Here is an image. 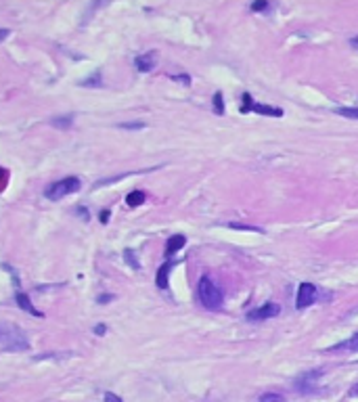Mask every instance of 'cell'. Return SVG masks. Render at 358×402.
Returning <instances> with one entry per match:
<instances>
[{
  "instance_id": "cell-3",
  "label": "cell",
  "mask_w": 358,
  "mask_h": 402,
  "mask_svg": "<svg viewBox=\"0 0 358 402\" xmlns=\"http://www.w3.org/2000/svg\"><path fill=\"white\" fill-rule=\"evenodd\" d=\"M76 191H80V178L70 176V178H63V180L53 182V184H50V187L44 191V195H46L50 201H57V199H63V197H67V195L76 193Z\"/></svg>"
},
{
  "instance_id": "cell-4",
  "label": "cell",
  "mask_w": 358,
  "mask_h": 402,
  "mask_svg": "<svg viewBox=\"0 0 358 402\" xmlns=\"http://www.w3.org/2000/svg\"><path fill=\"white\" fill-rule=\"evenodd\" d=\"M243 101H245V105L241 107V111H255V113H262V115H275V117H281L283 115V111L279 107H268V105L253 103L249 99V95H243Z\"/></svg>"
},
{
  "instance_id": "cell-17",
  "label": "cell",
  "mask_w": 358,
  "mask_h": 402,
  "mask_svg": "<svg viewBox=\"0 0 358 402\" xmlns=\"http://www.w3.org/2000/svg\"><path fill=\"white\" fill-rule=\"evenodd\" d=\"M214 109H216V113H220V115H222V113H224V103H222V92H216V95H214Z\"/></svg>"
},
{
  "instance_id": "cell-12",
  "label": "cell",
  "mask_w": 358,
  "mask_h": 402,
  "mask_svg": "<svg viewBox=\"0 0 358 402\" xmlns=\"http://www.w3.org/2000/svg\"><path fill=\"white\" fill-rule=\"evenodd\" d=\"M335 350H350V352H358V333L352 337V339H348V342H344V344H339Z\"/></svg>"
},
{
  "instance_id": "cell-11",
  "label": "cell",
  "mask_w": 358,
  "mask_h": 402,
  "mask_svg": "<svg viewBox=\"0 0 358 402\" xmlns=\"http://www.w3.org/2000/svg\"><path fill=\"white\" fill-rule=\"evenodd\" d=\"M145 193L143 191H132V193L126 197V203L130 205V207H136V205H141V203H145Z\"/></svg>"
},
{
  "instance_id": "cell-2",
  "label": "cell",
  "mask_w": 358,
  "mask_h": 402,
  "mask_svg": "<svg viewBox=\"0 0 358 402\" xmlns=\"http://www.w3.org/2000/svg\"><path fill=\"white\" fill-rule=\"evenodd\" d=\"M197 293H199V302L208 310H220V308H222V302H224L222 289H220L210 276H201L199 279Z\"/></svg>"
},
{
  "instance_id": "cell-1",
  "label": "cell",
  "mask_w": 358,
  "mask_h": 402,
  "mask_svg": "<svg viewBox=\"0 0 358 402\" xmlns=\"http://www.w3.org/2000/svg\"><path fill=\"white\" fill-rule=\"evenodd\" d=\"M0 348L3 352H23L29 348V344L25 333L17 325L3 323L0 325Z\"/></svg>"
},
{
  "instance_id": "cell-13",
  "label": "cell",
  "mask_w": 358,
  "mask_h": 402,
  "mask_svg": "<svg viewBox=\"0 0 358 402\" xmlns=\"http://www.w3.org/2000/svg\"><path fill=\"white\" fill-rule=\"evenodd\" d=\"M124 260H126V264H128V266H132V268H136V270L141 268V262H139V258L134 256V252H132V250H124Z\"/></svg>"
},
{
  "instance_id": "cell-10",
  "label": "cell",
  "mask_w": 358,
  "mask_h": 402,
  "mask_svg": "<svg viewBox=\"0 0 358 402\" xmlns=\"http://www.w3.org/2000/svg\"><path fill=\"white\" fill-rule=\"evenodd\" d=\"M170 270H172V264H164L159 270H157V276H155V283L159 289H166L168 287V281H170Z\"/></svg>"
},
{
  "instance_id": "cell-23",
  "label": "cell",
  "mask_w": 358,
  "mask_h": 402,
  "mask_svg": "<svg viewBox=\"0 0 358 402\" xmlns=\"http://www.w3.org/2000/svg\"><path fill=\"white\" fill-rule=\"evenodd\" d=\"M124 128H136V130H139V128H143V124H141V121H139V124H124Z\"/></svg>"
},
{
  "instance_id": "cell-19",
  "label": "cell",
  "mask_w": 358,
  "mask_h": 402,
  "mask_svg": "<svg viewBox=\"0 0 358 402\" xmlns=\"http://www.w3.org/2000/svg\"><path fill=\"white\" fill-rule=\"evenodd\" d=\"M268 7V3H266V0H262V3H253L251 5V11H264Z\"/></svg>"
},
{
  "instance_id": "cell-25",
  "label": "cell",
  "mask_w": 358,
  "mask_h": 402,
  "mask_svg": "<svg viewBox=\"0 0 358 402\" xmlns=\"http://www.w3.org/2000/svg\"><path fill=\"white\" fill-rule=\"evenodd\" d=\"M350 46H352V48H354V50H358V36H356V38H352V40H350Z\"/></svg>"
},
{
  "instance_id": "cell-18",
  "label": "cell",
  "mask_w": 358,
  "mask_h": 402,
  "mask_svg": "<svg viewBox=\"0 0 358 402\" xmlns=\"http://www.w3.org/2000/svg\"><path fill=\"white\" fill-rule=\"evenodd\" d=\"M229 226H231V229H241V231H255V233H262L260 229H255V226H245V224H235V222H231Z\"/></svg>"
},
{
  "instance_id": "cell-16",
  "label": "cell",
  "mask_w": 358,
  "mask_h": 402,
  "mask_svg": "<svg viewBox=\"0 0 358 402\" xmlns=\"http://www.w3.org/2000/svg\"><path fill=\"white\" fill-rule=\"evenodd\" d=\"M337 113H339V115H344V117L358 119V107H342V109H337Z\"/></svg>"
},
{
  "instance_id": "cell-6",
  "label": "cell",
  "mask_w": 358,
  "mask_h": 402,
  "mask_svg": "<svg viewBox=\"0 0 358 402\" xmlns=\"http://www.w3.org/2000/svg\"><path fill=\"white\" fill-rule=\"evenodd\" d=\"M279 312H281V308H279L277 304H264V306H260L258 310H251V312L247 314V319H249V321H266V319L277 317Z\"/></svg>"
},
{
  "instance_id": "cell-8",
  "label": "cell",
  "mask_w": 358,
  "mask_h": 402,
  "mask_svg": "<svg viewBox=\"0 0 358 402\" xmlns=\"http://www.w3.org/2000/svg\"><path fill=\"white\" fill-rule=\"evenodd\" d=\"M184 243H186L184 235H172L168 239V243H166V256H174L178 250L184 248Z\"/></svg>"
},
{
  "instance_id": "cell-7",
  "label": "cell",
  "mask_w": 358,
  "mask_h": 402,
  "mask_svg": "<svg viewBox=\"0 0 358 402\" xmlns=\"http://www.w3.org/2000/svg\"><path fill=\"white\" fill-rule=\"evenodd\" d=\"M155 63H157V52H145V55H141V57H136V61H134V65H136V69L139 72H151L153 67H155Z\"/></svg>"
},
{
  "instance_id": "cell-24",
  "label": "cell",
  "mask_w": 358,
  "mask_h": 402,
  "mask_svg": "<svg viewBox=\"0 0 358 402\" xmlns=\"http://www.w3.org/2000/svg\"><path fill=\"white\" fill-rule=\"evenodd\" d=\"M94 333H99V335L105 333V327H103V325H96V327H94Z\"/></svg>"
},
{
  "instance_id": "cell-9",
  "label": "cell",
  "mask_w": 358,
  "mask_h": 402,
  "mask_svg": "<svg viewBox=\"0 0 358 402\" xmlns=\"http://www.w3.org/2000/svg\"><path fill=\"white\" fill-rule=\"evenodd\" d=\"M15 300H17V306H19V308H23L25 312H29V314H36V317H44V314L40 312V310H36V308H34L31 306V302H29V298H27V295L25 293H17L15 295Z\"/></svg>"
},
{
  "instance_id": "cell-20",
  "label": "cell",
  "mask_w": 358,
  "mask_h": 402,
  "mask_svg": "<svg viewBox=\"0 0 358 402\" xmlns=\"http://www.w3.org/2000/svg\"><path fill=\"white\" fill-rule=\"evenodd\" d=\"M105 402H122V398L115 396V394H111V392H107V394H105Z\"/></svg>"
},
{
  "instance_id": "cell-15",
  "label": "cell",
  "mask_w": 358,
  "mask_h": 402,
  "mask_svg": "<svg viewBox=\"0 0 358 402\" xmlns=\"http://www.w3.org/2000/svg\"><path fill=\"white\" fill-rule=\"evenodd\" d=\"M260 402H285V398H283L281 394L268 392V394H262V396H260Z\"/></svg>"
},
{
  "instance_id": "cell-5",
  "label": "cell",
  "mask_w": 358,
  "mask_h": 402,
  "mask_svg": "<svg viewBox=\"0 0 358 402\" xmlns=\"http://www.w3.org/2000/svg\"><path fill=\"white\" fill-rule=\"evenodd\" d=\"M316 300V285L302 283L298 289V308H308Z\"/></svg>"
},
{
  "instance_id": "cell-22",
  "label": "cell",
  "mask_w": 358,
  "mask_h": 402,
  "mask_svg": "<svg viewBox=\"0 0 358 402\" xmlns=\"http://www.w3.org/2000/svg\"><path fill=\"white\" fill-rule=\"evenodd\" d=\"M99 220L103 222V224H107L109 222V209H105V212H101V216H99Z\"/></svg>"
},
{
  "instance_id": "cell-14",
  "label": "cell",
  "mask_w": 358,
  "mask_h": 402,
  "mask_svg": "<svg viewBox=\"0 0 358 402\" xmlns=\"http://www.w3.org/2000/svg\"><path fill=\"white\" fill-rule=\"evenodd\" d=\"M50 124H53L55 128H70L72 126V117L70 115H67V117H55Z\"/></svg>"
},
{
  "instance_id": "cell-21",
  "label": "cell",
  "mask_w": 358,
  "mask_h": 402,
  "mask_svg": "<svg viewBox=\"0 0 358 402\" xmlns=\"http://www.w3.org/2000/svg\"><path fill=\"white\" fill-rule=\"evenodd\" d=\"M172 80H176V82H184L186 86L191 84V78H189V76H172Z\"/></svg>"
}]
</instances>
